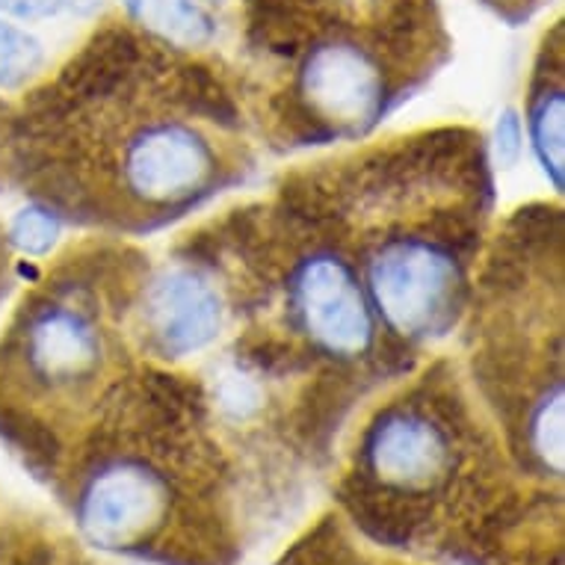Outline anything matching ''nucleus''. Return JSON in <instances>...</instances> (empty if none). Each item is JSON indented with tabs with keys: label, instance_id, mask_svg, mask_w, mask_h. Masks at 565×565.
<instances>
[{
	"label": "nucleus",
	"instance_id": "obj_1",
	"mask_svg": "<svg viewBox=\"0 0 565 565\" xmlns=\"http://www.w3.org/2000/svg\"><path fill=\"white\" fill-rule=\"evenodd\" d=\"M359 267L373 315L408 343L450 332L468 294V237L438 225H399L376 237Z\"/></svg>",
	"mask_w": 565,
	"mask_h": 565
},
{
	"label": "nucleus",
	"instance_id": "obj_2",
	"mask_svg": "<svg viewBox=\"0 0 565 565\" xmlns=\"http://www.w3.org/2000/svg\"><path fill=\"white\" fill-rule=\"evenodd\" d=\"M232 163L202 121L181 116L139 119L116 149V190L130 214L172 216L223 184Z\"/></svg>",
	"mask_w": 565,
	"mask_h": 565
},
{
	"label": "nucleus",
	"instance_id": "obj_3",
	"mask_svg": "<svg viewBox=\"0 0 565 565\" xmlns=\"http://www.w3.org/2000/svg\"><path fill=\"white\" fill-rule=\"evenodd\" d=\"M288 315L317 352L338 362L367 355L380 332L359 267L329 246L294 260L288 273Z\"/></svg>",
	"mask_w": 565,
	"mask_h": 565
},
{
	"label": "nucleus",
	"instance_id": "obj_4",
	"mask_svg": "<svg viewBox=\"0 0 565 565\" xmlns=\"http://www.w3.org/2000/svg\"><path fill=\"white\" fill-rule=\"evenodd\" d=\"M299 102L326 134H362L388 113L394 89L367 47L329 39L311 47L299 65Z\"/></svg>",
	"mask_w": 565,
	"mask_h": 565
},
{
	"label": "nucleus",
	"instance_id": "obj_5",
	"mask_svg": "<svg viewBox=\"0 0 565 565\" xmlns=\"http://www.w3.org/2000/svg\"><path fill=\"white\" fill-rule=\"evenodd\" d=\"M28 380L45 391L89 388L107 359V332L81 302L51 299L30 308L19 332Z\"/></svg>",
	"mask_w": 565,
	"mask_h": 565
},
{
	"label": "nucleus",
	"instance_id": "obj_6",
	"mask_svg": "<svg viewBox=\"0 0 565 565\" xmlns=\"http://www.w3.org/2000/svg\"><path fill=\"white\" fill-rule=\"evenodd\" d=\"M169 482L139 459H113L86 480L77 521L102 547L142 545L169 515Z\"/></svg>",
	"mask_w": 565,
	"mask_h": 565
},
{
	"label": "nucleus",
	"instance_id": "obj_7",
	"mask_svg": "<svg viewBox=\"0 0 565 565\" xmlns=\"http://www.w3.org/2000/svg\"><path fill=\"white\" fill-rule=\"evenodd\" d=\"M364 459L391 489L427 491L454 468V436L424 399L382 408L364 438Z\"/></svg>",
	"mask_w": 565,
	"mask_h": 565
},
{
	"label": "nucleus",
	"instance_id": "obj_8",
	"mask_svg": "<svg viewBox=\"0 0 565 565\" xmlns=\"http://www.w3.org/2000/svg\"><path fill=\"white\" fill-rule=\"evenodd\" d=\"M142 329L163 359L195 355L223 329V297L195 269H169L142 297Z\"/></svg>",
	"mask_w": 565,
	"mask_h": 565
},
{
	"label": "nucleus",
	"instance_id": "obj_9",
	"mask_svg": "<svg viewBox=\"0 0 565 565\" xmlns=\"http://www.w3.org/2000/svg\"><path fill=\"white\" fill-rule=\"evenodd\" d=\"M130 19L169 45L199 47L214 36V19L199 0H121Z\"/></svg>",
	"mask_w": 565,
	"mask_h": 565
},
{
	"label": "nucleus",
	"instance_id": "obj_10",
	"mask_svg": "<svg viewBox=\"0 0 565 565\" xmlns=\"http://www.w3.org/2000/svg\"><path fill=\"white\" fill-rule=\"evenodd\" d=\"M530 139L551 184L563 186V84L539 86L530 98Z\"/></svg>",
	"mask_w": 565,
	"mask_h": 565
},
{
	"label": "nucleus",
	"instance_id": "obj_11",
	"mask_svg": "<svg viewBox=\"0 0 565 565\" xmlns=\"http://www.w3.org/2000/svg\"><path fill=\"white\" fill-rule=\"evenodd\" d=\"M45 63V51L33 33L0 15V86L24 84Z\"/></svg>",
	"mask_w": 565,
	"mask_h": 565
},
{
	"label": "nucleus",
	"instance_id": "obj_12",
	"mask_svg": "<svg viewBox=\"0 0 565 565\" xmlns=\"http://www.w3.org/2000/svg\"><path fill=\"white\" fill-rule=\"evenodd\" d=\"M12 243L28 255H45L54 246L56 234H60V220L54 211L45 207H28L15 216L12 223Z\"/></svg>",
	"mask_w": 565,
	"mask_h": 565
},
{
	"label": "nucleus",
	"instance_id": "obj_13",
	"mask_svg": "<svg viewBox=\"0 0 565 565\" xmlns=\"http://www.w3.org/2000/svg\"><path fill=\"white\" fill-rule=\"evenodd\" d=\"M68 0H0V15L15 21L51 19L63 10Z\"/></svg>",
	"mask_w": 565,
	"mask_h": 565
},
{
	"label": "nucleus",
	"instance_id": "obj_14",
	"mask_svg": "<svg viewBox=\"0 0 565 565\" xmlns=\"http://www.w3.org/2000/svg\"><path fill=\"white\" fill-rule=\"evenodd\" d=\"M199 3H202V7H204V3H223V0H199Z\"/></svg>",
	"mask_w": 565,
	"mask_h": 565
}]
</instances>
